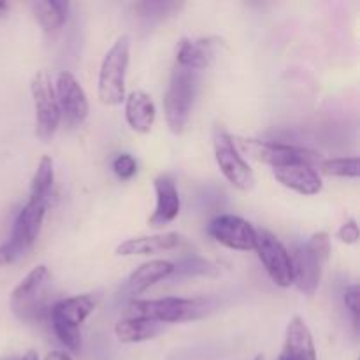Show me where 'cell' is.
<instances>
[{"mask_svg":"<svg viewBox=\"0 0 360 360\" xmlns=\"http://www.w3.org/2000/svg\"><path fill=\"white\" fill-rule=\"evenodd\" d=\"M153 186L157 204H155V211L150 220H148V224L153 229H162L178 218L179 210H181V199H179L176 181L169 174L157 176Z\"/></svg>","mask_w":360,"mask_h":360,"instance_id":"5bb4252c","label":"cell"},{"mask_svg":"<svg viewBox=\"0 0 360 360\" xmlns=\"http://www.w3.org/2000/svg\"><path fill=\"white\" fill-rule=\"evenodd\" d=\"M164 326L141 319H125L118 320L115 326V334L122 343H143V341L153 340L162 333Z\"/></svg>","mask_w":360,"mask_h":360,"instance_id":"7402d4cb","label":"cell"},{"mask_svg":"<svg viewBox=\"0 0 360 360\" xmlns=\"http://www.w3.org/2000/svg\"><path fill=\"white\" fill-rule=\"evenodd\" d=\"M213 150L214 160L220 167L224 178L231 183L234 188L241 192H250L255 186V174L248 162L239 155L232 143V136L221 127H217L213 132Z\"/></svg>","mask_w":360,"mask_h":360,"instance_id":"30bf717a","label":"cell"},{"mask_svg":"<svg viewBox=\"0 0 360 360\" xmlns=\"http://www.w3.org/2000/svg\"><path fill=\"white\" fill-rule=\"evenodd\" d=\"M44 360H72V357H70V355H67L65 352L55 350V352H51V354L46 355Z\"/></svg>","mask_w":360,"mask_h":360,"instance_id":"f1b7e54d","label":"cell"},{"mask_svg":"<svg viewBox=\"0 0 360 360\" xmlns=\"http://www.w3.org/2000/svg\"><path fill=\"white\" fill-rule=\"evenodd\" d=\"M7 13H9V4L4 2V0H0V18L6 16Z\"/></svg>","mask_w":360,"mask_h":360,"instance_id":"4dcf8cb0","label":"cell"},{"mask_svg":"<svg viewBox=\"0 0 360 360\" xmlns=\"http://www.w3.org/2000/svg\"><path fill=\"white\" fill-rule=\"evenodd\" d=\"M207 234L229 250L252 252L255 250L257 229L238 214H218L207 225Z\"/></svg>","mask_w":360,"mask_h":360,"instance_id":"7c38bea8","label":"cell"},{"mask_svg":"<svg viewBox=\"0 0 360 360\" xmlns=\"http://www.w3.org/2000/svg\"><path fill=\"white\" fill-rule=\"evenodd\" d=\"M44 200H28L14 220L11 238L0 245V266H9L25 255L37 241L46 214Z\"/></svg>","mask_w":360,"mask_h":360,"instance_id":"277c9868","label":"cell"},{"mask_svg":"<svg viewBox=\"0 0 360 360\" xmlns=\"http://www.w3.org/2000/svg\"><path fill=\"white\" fill-rule=\"evenodd\" d=\"M125 120L137 134H150L157 118V108L150 94L144 90H132L125 95Z\"/></svg>","mask_w":360,"mask_h":360,"instance_id":"ac0fdd59","label":"cell"},{"mask_svg":"<svg viewBox=\"0 0 360 360\" xmlns=\"http://www.w3.org/2000/svg\"><path fill=\"white\" fill-rule=\"evenodd\" d=\"M60 115L69 127L83 125L90 112V104L79 81L67 70H60L53 83Z\"/></svg>","mask_w":360,"mask_h":360,"instance_id":"4fadbf2b","label":"cell"},{"mask_svg":"<svg viewBox=\"0 0 360 360\" xmlns=\"http://www.w3.org/2000/svg\"><path fill=\"white\" fill-rule=\"evenodd\" d=\"M345 306H347V309L350 311L352 319H354V326L355 329L359 327V315H360V287L357 283L355 285H350V287L345 290Z\"/></svg>","mask_w":360,"mask_h":360,"instance_id":"4316f807","label":"cell"},{"mask_svg":"<svg viewBox=\"0 0 360 360\" xmlns=\"http://www.w3.org/2000/svg\"><path fill=\"white\" fill-rule=\"evenodd\" d=\"M278 360H316L313 334L301 316H294L288 322L283 348Z\"/></svg>","mask_w":360,"mask_h":360,"instance_id":"2e32d148","label":"cell"},{"mask_svg":"<svg viewBox=\"0 0 360 360\" xmlns=\"http://www.w3.org/2000/svg\"><path fill=\"white\" fill-rule=\"evenodd\" d=\"M21 360H39V355H37V352L35 350H28L27 354L23 355V359Z\"/></svg>","mask_w":360,"mask_h":360,"instance_id":"f546056e","label":"cell"},{"mask_svg":"<svg viewBox=\"0 0 360 360\" xmlns=\"http://www.w3.org/2000/svg\"><path fill=\"white\" fill-rule=\"evenodd\" d=\"M69 2L63 0H37L30 4L34 18L41 25L42 30L51 34L60 30L69 18Z\"/></svg>","mask_w":360,"mask_h":360,"instance_id":"44dd1931","label":"cell"},{"mask_svg":"<svg viewBox=\"0 0 360 360\" xmlns=\"http://www.w3.org/2000/svg\"><path fill=\"white\" fill-rule=\"evenodd\" d=\"M214 39H181L176 49V65L197 72L211 65L214 58Z\"/></svg>","mask_w":360,"mask_h":360,"instance_id":"d6986e66","label":"cell"},{"mask_svg":"<svg viewBox=\"0 0 360 360\" xmlns=\"http://www.w3.org/2000/svg\"><path fill=\"white\" fill-rule=\"evenodd\" d=\"M112 171L120 179H132L137 174V162L132 155L122 153L112 160Z\"/></svg>","mask_w":360,"mask_h":360,"instance_id":"484cf974","label":"cell"},{"mask_svg":"<svg viewBox=\"0 0 360 360\" xmlns=\"http://www.w3.org/2000/svg\"><path fill=\"white\" fill-rule=\"evenodd\" d=\"M319 169L320 172L326 176L357 179L360 176V160L359 157L327 158V160L319 162Z\"/></svg>","mask_w":360,"mask_h":360,"instance_id":"cb8c5ba5","label":"cell"},{"mask_svg":"<svg viewBox=\"0 0 360 360\" xmlns=\"http://www.w3.org/2000/svg\"><path fill=\"white\" fill-rule=\"evenodd\" d=\"M211 309V302L206 299H134L127 308L130 319L150 320L155 323H183L193 322L206 316Z\"/></svg>","mask_w":360,"mask_h":360,"instance_id":"6da1fadb","label":"cell"},{"mask_svg":"<svg viewBox=\"0 0 360 360\" xmlns=\"http://www.w3.org/2000/svg\"><path fill=\"white\" fill-rule=\"evenodd\" d=\"M359 225L354 218L345 221L340 227V231H338V238H340V241L345 243V245H355V243L359 241Z\"/></svg>","mask_w":360,"mask_h":360,"instance_id":"83f0119b","label":"cell"},{"mask_svg":"<svg viewBox=\"0 0 360 360\" xmlns=\"http://www.w3.org/2000/svg\"><path fill=\"white\" fill-rule=\"evenodd\" d=\"M183 245V236L178 232H165V234L143 236L123 241L116 248V255L120 257H148L157 253L171 252Z\"/></svg>","mask_w":360,"mask_h":360,"instance_id":"e0dca14e","label":"cell"},{"mask_svg":"<svg viewBox=\"0 0 360 360\" xmlns=\"http://www.w3.org/2000/svg\"><path fill=\"white\" fill-rule=\"evenodd\" d=\"M179 7L181 4L176 2H141L136 6V11L139 16L148 18V20H162L179 11Z\"/></svg>","mask_w":360,"mask_h":360,"instance_id":"d4e9b609","label":"cell"},{"mask_svg":"<svg viewBox=\"0 0 360 360\" xmlns=\"http://www.w3.org/2000/svg\"><path fill=\"white\" fill-rule=\"evenodd\" d=\"M130 62V37L122 35L108 49L98 69V101L104 105H120L125 101V77Z\"/></svg>","mask_w":360,"mask_h":360,"instance_id":"3957f363","label":"cell"},{"mask_svg":"<svg viewBox=\"0 0 360 360\" xmlns=\"http://www.w3.org/2000/svg\"><path fill=\"white\" fill-rule=\"evenodd\" d=\"M49 271L44 264L34 267L11 292V309L21 322H39L46 313Z\"/></svg>","mask_w":360,"mask_h":360,"instance_id":"52a82bcc","label":"cell"},{"mask_svg":"<svg viewBox=\"0 0 360 360\" xmlns=\"http://www.w3.org/2000/svg\"><path fill=\"white\" fill-rule=\"evenodd\" d=\"M236 150L241 157L253 158L260 164L271 165L273 169L283 167V165L295 164V162H308L315 164L320 162L319 155L306 148L292 146V144L276 143V141H259L248 139V137H232Z\"/></svg>","mask_w":360,"mask_h":360,"instance_id":"ba28073f","label":"cell"},{"mask_svg":"<svg viewBox=\"0 0 360 360\" xmlns=\"http://www.w3.org/2000/svg\"><path fill=\"white\" fill-rule=\"evenodd\" d=\"M171 274H174V264L169 260H148L141 264L136 271L129 276L125 283V290L130 295H139L146 292L148 288L157 285L158 281L165 280Z\"/></svg>","mask_w":360,"mask_h":360,"instance_id":"ffe728a7","label":"cell"},{"mask_svg":"<svg viewBox=\"0 0 360 360\" xmlns=\"http://www.w3.org/2000/svg\"><path fill=\"white\" fill-rule=\"evenodd\" d=\"M273 174L285 188H290L299 195H316L323 188L322 178L308 162H295V164L276 167L273 169Z\"/></svg>","mask_w":360,"mask_h":360,"instance_id":"9a60e30c","label":"cell"},{"mask_svg":"<svg viewBox=\"0 0 360 360\" xmlns=\"http://www.w3.org/2000/svg\"><path fill=\"white\" fill-rule=\"evenodd\" d=\"M330 257V236L327 232H315L306 245L295 246L290 253L292 276L299 292L313 295L322 280V271Z\"/></svg>","mask_w":360,"mask_h":360,"instance_id":"7a4b0ae2","label":"cell"},{"mask_svg":"<svg viewBox=\"0 0 360 360\" xmlns=\"http://www.w3.org/2000/svg\"><path fill=\"white\" fill-rule=\"evenodd\" d=\"M197 88V72L176 65L164 97L165 122L172 134H183L192 112Z\"/></svg>","mask_w":360,"mask_h":360,"instance_id":"8992f818","label":"cell"},{"mask_svg":"<svg viewBox=\"0 0 360 360\" xmlns=\"http://www.w3.org/2000/svg\"><path fill=\"white\" fill-rule=\"evenodd\" d=\"M95 302L90 295H74L56 301L49 309L51 326L60 343L70 352L81 348V326L94 313Z\"/></svg>","mask_w":360,"mask_h":360,"instance_id":"5b68a950","label":"cell"},{"mask_svg":"<svg viewBox=\"0 0 360 360\" xmlns=\"http://www.w3.org/2000/svg\"><path fill=\"white\" fill-rule=\"evenodd\" d=\"M32 101L35 111V134L41 141L48 143L58 130L62 115L56 102L55 86L48 70H37L30 81Z\"/></svg>","mask_w":360,"mask_h":360,"instance_id":"9c48e42d","label":"cell"},{"mask_svg":"<svg viewBox=\"0 0 360 360\" xmlns=\"http://www.w3.org/2000/svg\"><path fill=\"white\" fill-rule=\"evenodd\" d=\"M253 360H266V357H264V355H262V354H259V355H257V357H255V359H253Z\"/></svg>","mask_w":360,"mask_h":360,"instance_id":"1f68e13d","label":"cell"},{"mask_svg":"<svg viewBox=\"0 0 360 360\" xmlns=\"http://www.w3.org/2000/svg\"><path fill=\"white\" fill-rule=\"evenodd\" d=\"M255 252L260 262L266 267L271 280L281 288H288L294 283L292 276V259L290 252L285 248L283 243L266 229H257Z\"/></svg>","mask_w":360,"mask_h":360,"instance_id":"8fae6325","label":"cell"},{"mask_svg":"<svg viewBox=\"0 0 360 360\" xmlns=\"http://www.w3.org/2000/svg\"><path fill=\"white\" fill-rule=\"evenodd\" d=\"M55 181V169H53V158L44 155L39 160L37 169L34 172V178L30 183V200H44L48 202L49 192Z\"/></svg>","mask_w":360,"mask_h":360,"instance_id":"603a6c76","label":"cell"}]
</instances>
